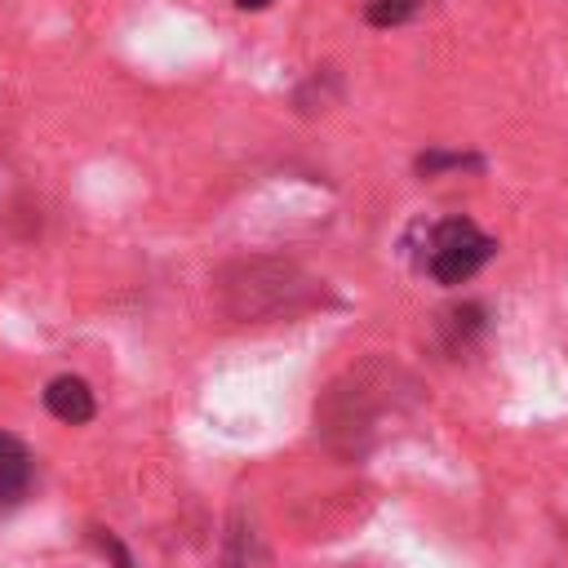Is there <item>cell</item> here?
Returning a JSON list of instances; mask_svg holds the SVG:
<instances>
[{
    "instance_id": "9c48e42d",
    "label": "cell",
    "mask_w": 568,
    "mask_h": 568,
    "mask_svg": "<svg viewBox=\"0 0 568 568\" xmlns=\"http://www.w3.org/2000/svg\"><path fill=\"white\" fill-rule=\"evenodd\" d=\"M235 4H240V9H266L271 0H235Z\"/></svg>"
},
{
    "instance_id": "8992f818",
    "label": "cell",
    "mask_w": 568,
    "mask_h": 568,
    "mask_svg": "<svg viewBox=\"0 0 568 568\" xmlns=\"http://www.w3.org/2000/svg\"><path fill=\"white\" fill-rule=\"evenodd\" d=\"M417 9H422V0H368L364 18H368L373 27H399V22L413 18Z\"/></svg>"
},
{
    "instance_id": "52a82bcc",
    "label": "cell",
    "mask_w": 568,
    "mask_h": 568,
    "mask_svg": "<svg viewBox=\"0 0 568 568\" xmlns=\"http://www.w3.org/2000/svg\"><path fill=\"white\" fill-rule=\"evenodd\" d=\"M466 164H479L475 155H444V151H430V155H422L417 160V169L422 173H439V169H466Z\"/></svg>"
},
{
    "instance_id": "ba28073f",
    "label": "cell",
    "mask_w": 568,
    "mask_h": 568,
    "mask_svg": "<svg viewBox=\"0 0 568 568\" xmlns=\"http://www.w3.org/2000/svg\"><path fill=\"white\" fill-rule=\"evenodd\" d=\"M93 541H98V546H102V550H106V555L115 559V568H133L129 550H124V546H120V541H115V537H111L106 528H93Z\"/></svg>"
},
{
    "instance_id": "3957f363",
    "label": "cell",
    "mask_w": 568,
    "mask_h": 568,
    "mask_svg": "<svg viewBox=\"0 0 568 568\" xmlns=\"http://www.w3.org/2000/svg\"><path fill=\"white\" fill-rule=\"evenodd\" d=\"M31 470H36V462H31L27 444H22L18 435H4V430H0V510L18 506V501L27 497Z\"/></svg>"
},
{
    "instance_id": "5b68a950",
    "label": "cell",
    "mask_w": 568,
    "mask_h": 568,
    "mask_svg": "<svg viewBox=\"0 0 568 568\" xmlns=\"http://www.w3.org/2000/svg\"><path fill=\"white\" fill-rule=\"evenodd\" d=\"M484 324V311L479 306H453V311H444V333H448V351H457V346H466V337L475 333Z\"/></svg>"
},
{
    "instance_id": "7a4b0ae2",
    "label": "cell",
    "mask_w": 568,
    "mask_h": 568,
    "mask_svg": "<svg viewBox=\"0 0 568 568\" xmlns=\"http://www.w3.org/2000/svg\"><path fill=\"white\" fill-rule=\"evenodd\" d=\"M302 297H306V284H297V271L280 262H240L222 275V302L240 320L293 311L302 306Z\"/></svg>"
},
{
    "instance_id": "6da1fadb",
    "label": "cell",
    "mask_w": 568,
    "mask_h": 568,
    "mask_svg": "<svg viewBox=\"0 0 568 568\" xmlns=\"http://www.w3.org/2000/svg\"><path fill=\"white\" fill-rule=\"evenodd\" d=\"M493 253H497V240L484 235L470 217H444V222H430L422 231L417 266L435 284H466Z\"/></svg>"
},
{
    "instance_id": "277c9868",
    "label": "cell",
    "mask_w": 568,
    "mask_h": 568,
    "mask_svg": "<svg viewBox=\"0 0 568 568\" xmlns=\"http://www.w3.org/2000/svg\"><path fill=\"white\" fill-rule=\"evenodd\" d=\"M44 408L58 422H67V426H84L93 417V390H89L84 377H71V373L67 377H53L44 386Z\"/></svg>"
}]
</instances>
